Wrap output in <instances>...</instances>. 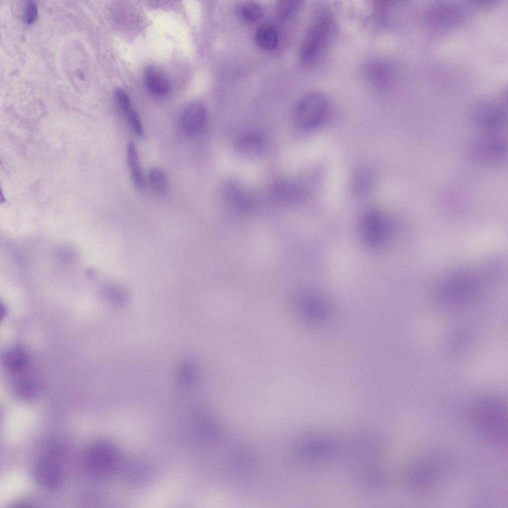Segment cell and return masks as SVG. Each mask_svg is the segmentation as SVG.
<instances>
[{
  "label": "cell",
  "instance_id": "obj_23",
  "mask_svg": "<svg viewBox=\"0 0 508 508\" xmlns=\"http://www.w3.org/2000/svg\"><path fill=\"white\" fill-rule=\"evenodd\" d=\"M38 16V7L33 0L27 1L23 8V19L27 24H31L35 22Z\"/></svg>",
  "mask_w": 508,
  "mask_h": 508
},
{
  "label": "cell",
  "instance_id": "obj_2",
  "mask_svg": "<svg viewBox=\"0 0 508 508\" xmlns=\"http://www.w3.org/2000/svg\"><path fill=\"white\" fill-rule=\"evenodd\" d=\"M468 421L483 440L500 445L507 442L508 415L504 404L495 399H484L475 403L468 411Z\"/></svg>",
  "mask_w": 508,
  "mask_h": 508
},
{
  "label": "cell",
  "instance_id": "obj_15",
  "mask_svg": "<svg viewBox=\"0 0 508 508\" xmlns=\"http://www.w3.org/2000/svg\"><path fill=\"white\" fill-rule=\"evenodd\" d=\"M301 312L306 320L316 325L325 323L329 318L325 304L318 298L307 300L301 308Z\"/></svg>",
  "mask_w": 508,
  "mask_h": 508
},
{
  "label": "cell",
  "instance_id": "obj_24",
  "mask_svg": "<svg viewBox=\"0 0 508 508\" xmlns=\"http://www.w3.org/2000/svg\"><path fill=\"white\" fill-rule=\"evenodd\" d=\"M180 379L186 383L192 381L194 378V371L192 367L188 365L183 367L180 371Z\"/></svg>",
  "mask_w": 508,
  "mask_h": 508
},
{
  "label": "cell",
  "instance_id": "obj_8",
  "mask_svg": "<svg viewBox=\"0 0 508 508\" xmlns=\"http://www.w3.org/2000/svg\"><path fill=\"white\" fill-rule=\"evenodd\" d=\"M472 124L484 133H496L503 128L506 122L504 107L494 101L479 103L472 114Z\"/></svg>",
  "mask_w": 508,
  "mask_h": 508
},
{
  "label": "cell",
  "instance_id": "obj_9",
  "mask_svg": "<svg viewBox=\"0 0 508 508\" xmlns=\"http://www.w3.org/2000/svg\"><path fill=\"white\" fill-rule=\"evenodd\" d=\"M437 464L430 459L415 461L408 468L406 483L408 488L416 493L427 492L434 488L439 481V470Z\"/></svg>",
  "mask_w": 508,
  "mask_h": 508
},
{
  "label": "cell",
  "instance_id": "obj_3",
  "mask_svg": "<svg viewBox=\"0 0 508 508\" xmlns=\"http://www.w3.org/2000/svg\"><path fill=\"white\" fill-rule=\"evenodd\" d=\"M85 468L92 476L105 479L121 468L122 458L118 447L109 441H99L90 444L84 458Z\"/></svg>",
  "mask_w": 508,
  "mask_h": 508
},
{
  "label": "cell",
  "instance_id": "obj_22",
  "mask_svg": "<svg viewBox=\"0 0 508 508\" xmlns=\"http://www.w3.org/2000/svg\"><path fill=\"white\" fill-rule=\"evenodd\" d=\"M302 1L298 0H284L279 1L276 5V12L278 17L285 19L294 13L301 5Z\"/></svg>",
  "mask_w": 508,
  "mask_h": 508
},
{
  "label": "cell",
  "instance_id": "obj_20",
  "mask_svg": "<svg viewBox=\"0 0 508 508\" xmlns=\"http://www.w3.org/2000/svg\"><path fill=\"white\" fill-rule=\"evenodd\" d=\"M149 180L154 190L159 194L164 195L168 190V180L164 172L161 169L153 168L149 172Z\"/></svg>",
  "mask_w": 508,
  "mask_h": 508
},
{
  "label": "cell",
  "instance_id": "obj_5",
  "mask_svg": "<svg viewBox=\"0 0 508 508\" xmlns=\"http://www.w3.org/2000/svg\"><path fill=\"white\" fill-rule=\"evenodd\" d=\"M498 133H484L469 144L468 154L470 159L477 164L495 165L506 156L507 146L504 138Z\"/></svg>",
  "mask_w": 508,
  "mask_h": 508
},
{
  "label": "cell",
  "instance_id": "obj_18",
  "mask_svg": "<svg viewBox=\"0 0 508 508\" xmlns=\"http://www.w3.org/2000/svg\"><path fill=\"white\" fill-rule=\"evenodd\" d=\"M254 38L257 45L267 51L273 50L276 47L278 40L276 30L268 24L261 25L257 29Z\"/></svg>",
  "mask_w": 508,
  "mask_h": 508
},
{
  "label": "cell",
  "instance_id": "obj_13",
  "mask_svg": "<svg viewBox=\"0 0 508 508\" xmlns=\"http://www.w3.org/2000/svg\"><path fill=\"white\" fill-rule=\"evenodd\" d=\"M4 366L13 376L29 370L30 360L26 351L20 347H14L6 351L2 358Z\"/></svg>",
  "mask_w": 508,
  "mask_h": 508
},
{
  "label": "cell",
  "instance_id": "obj_21",
  "mask_svg": "<svg viewBox=\"0 0 508 508\" xmlns=\"http://www.w3.org/2000/svg\"><path fill=\"white\" fill-rule=\"evenodd\" d=\"M240 13L242 17L249 22H255L259 20L262 14L261 6L254 1L244 3L240 8Z\"/></svg>",
  "mask_w": 508,
  "mask_h": 508
},
{
  "label": "cell",
  "instance_id": "obj_10",
  "mask_svg": "<svg viewBox=\"0 0 508 508\" xmlns=\"http://www.w3.org/2000/svg\"><path fill=\"white\" fill-rule=\"evenodd\" d=\"M362 227L366 242L373 247L380 245L388 231V224L383 216L375 211L369 212L364 216Z\"/></svg>",
  "mask_w": 508,
  "mask_h": 508
},
{
  "label": "cell",
  "instance_id": "obj_16",
  "mask_svg": "<svg viewBox=\"0 0 508 508\" xmlns=\"http://www.w3.org/2000/svg\"><path fill=\"white\" fill-rule=\"evenodd\" d=\"M144 79L148 90L153 94L164 96L170 90V84L164 74L153 66L145 68Z\"/></svg>",
  "mask_w": 508,
  "mask_h": 508
},
{
  "label": "cell",
  "instance_id": "obj_19",
  "mask_svg": "<svg viewBox=\"0 0 508 508\" xmlns=\"http://www.w3.org/2000/svg\"><path fill=\"white\" fill-rule=\"evenodd\" d=\"M127 160L132 181L136 188L142 190L144 181L140 166L137 151L133 142L128 143L127 149Z\"/></svg>",
  "mask_w": 508,
  "mask_h": 508
},
{
  "label": "cell",
  "instance_id": "obj_12",
  "mask_svg": "<svg viewBox=\"0 0 508 508\" xmlns=\"http://www.w3.org/2000/svg\"><path fill=\"white\" fill-rule=\"evenodd\" d=\"M364 72L369 82L379 90H384L388 87L392 79L391 67L384 60L379 59L370 61L365 65Z\"/></svg>",
  "mask_w": 508,
  "mask_h": 508
},
{
  "label": "cell",
  "instance_id": "obj_1",
  "mask_svg": "<svg viewBox=\"0 0 508 508\" xmlns=\"http://www.w3.org/2000/svg\"><path fill=\"white\" fill-rule=\"evenodd\" d=\"M485 266L463 268L443 278L437 286V295L444 303L460 306L474 299L486 288L490 271Z\"/></svg>",
  "mask_w": 508,
  "mask_h": 508
},
{
  "label": "cell",
  "instance_id": "obj_7",
  "mask_svg": "<svg viewBox=\"0 0 508 508\" xmlns=\"http://www.w3.org/2000/svg\"><path fill=\"white\" fill-rule=\"evenodd\" d=\"M44 451L34 465L32 474L36 483L47 490H53L62 481L63 472L60 462V451L50 446Z\"/></svg>",
  "mask_w": 508,
  "mask_h": 508
},
{
  "label": "cell",
  "instance_id": "obj_11",
  "mask_svg": "<svg viewBox=\"0 0 508 508\" xmlns=\"http://www.w3.org/2000/svg\"><path fill=\"white\" fill-rule=\"evenodd\" d=\"M206 120L204 105L198 101L190 103L184 109L181 116V126L190 135L198 133L203 127Z\"/></svg>",
  "mask_w": 508,
  "mask_h": 508
},
{
  "label": "cell",
  "instance_id": "obj_14",
  "mask_svg": "<svg viewBox=\"0 0 508 508\" xmlns=\"http://www.w3.org/2000/svg\"><path fill=\"white\" fill-rule=\"evenodd\" d=\"M115 98L118 107L125 115L134 133L140 138L143 137V130L138 114L132 107L129 98L122 89L115 91Z\"/></svg>",
  "mask_w": 508,
  "mask_h": 508
},
{
  "label": "cell",
  "instance_id": "obj_17",
  "mask_svg": "<svg viewBox=\"0 0 508 508\" xmlns=\"http://www.w3.org/2000/svg\"><path fill=\"white\" fill-rule=\"evenodd\" d=\"M263 140L261 135L255 132H247L242 134L236 142L237 149L245 156L254 157L262 151Z\"/></svg>",
  "mask_w": 508,
  "mask_h": 508
},
{
  "label": "cell",
  "instance_id": "obj_6",
  "mask_svg": "<svg viewBox=\"0 0 508 508\" xmlns=\"http://www.w3.org/2000/svg\"><path fill=\"white\" fill-rule=\"evenodd\" d=\"M328 108V102L323 94L318 92L307 93L299 100L296 106L295 122L303 129H315L324 120Z\"/></svg>",
  "mask_w": 508,
  "mask_h": 508
},
{
  "label": "cell",
  "instance_id": "obj_4",
  "mask_svg": "<svg viewBox=\"0 0 508 508\" xmlns=\"http://www.w3.org/2000/svg\"><path fill=\"white\" fill-rule=\"evenodd\" d=\"M333 31L331 17L326 14L316 17L309 26L300 49L301 60L306 63L318 60L326 49Z\"/></svg>",
  "mask_w": 508,
  "mask_h": 508
}]
</instances>
